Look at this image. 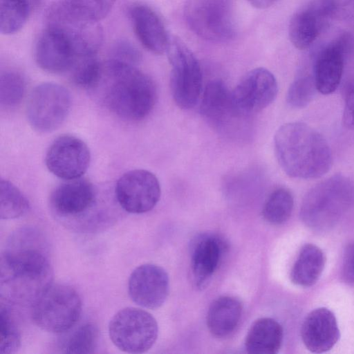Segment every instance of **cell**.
<instances>
[{"instance_id":"obj_1","label":"cell","mask_w":354,"mask_h":354,"mask_svg":"<svg viewBox=\"0 0 354 354\" xmlns=\"http://www.w3.org/2000/svg\"><path fill=\"white\" fill-rule=\"evenodd\" d=\"M1 294L7 301L31 303L52 283L44 237L31 228L15 232L1 256Z\"/></svg>"},{"instance_id":"obj_2","label":"cell","mask_w":354,"mask_h":354,"mask_svg":"<svg viewBox=\"0 0 354 354\" xmlns=\"http://www.w3.org/2000/svg\"><path fill=\"white\" fill-rule=\"evenodd\" d=\"M274 142L279 164L290 177L317 178L331 167L332 156L328 142L307 124H284L276 132Z\"/></svg>"},{"instance_id":"obj_3","label":"cell","mask_w":354,"mask_h":354,"mask_svg":"<svg viewBox=\"0 0 354 354\" xmlns=\"http://www.w3.org/2000/svg\"><path fill=\"white\" fill-rule=\"evenodd\" d=\"M101 81L105 83L104 99L106 106L122 118L142 120L156 104L154 82L136 65L110 59L104 68Z\"/></svg>"},{"instance_id":"obj_4","label":"cell","mask_w":354,"mask_h":354,"mask_svg":"<svg viewBox=\"0 0 354 354\" xmlns=\"http://www.w3.org/2000/svg\"><path fill=\"white\" fill-rule=\"evenodd\" d=\"M353 205V182L346 176L335 174L306 193L300 216L311 230L326 231L335 226Z\"/></svg>"},{"instance_id":"obj_5","label":"cell","mask_w":354,"mask_h":354,"mask_svg":"<svg viewBox=\"0 0 354 354\" xmlns=\"http://www.w3.org/2000/svg\"><path fill=\"white\" fill-rule=\"evenodd\" d=\"M82 308L81 298L73 288L51 283L32 304V317L41 329L62 333L76 324Z\"/></svg>"},{"instance_id":"obj_6","label":"cell","mask_w":354,"mask_h":354,"mask_svg":"<svg viewBox=\"0 0 354 354\" xmlns=\"http://www.w3.org/2000/svg\"><path fill=\"white\" fill-rule=\"evenodd\" d=\"M167 54L171 67L170 88L177 106L190 109L198 102L202 91L200 64L190 49L179 39H169Z\"/></svg>"},{"instance_id":"obj_7","label":"cell","mask_w":354,"mask_h":354,"mask_svg":"<svg viewBox=\"0 0 354 354\" xmlns=\"http://www.w3.org/2000/svg\"><path fill=\"white\" fill-rule=\"evenodd\" d=\"M155 318L142 309L128 307L119 310L109 326L110 339L120 350L142 353L154 344L158 337Z\"/></svg>"},{"instance_id":"obj_8","label":"cell","mask_w":354,"mask_h":354,"mask_svg":"<svg viewBox=\"0 0 354 354\" xmlns=\"http://www.w3.org/2000/svg\"><path fill=\"white\" fill-rule=\"evenodd\" d=\"M191 30L200 37L224 41L235 33V21L230 0H188L185 10Z\"/></svg>"},{"instance_id":"obj_9","label":"cell","mask_w":354,"mask_h":354,"mask_svg":"<svg viewBox=\"0 0 354 354\" xmlns=\"http://www.w3.org/2000/svg\"><path fill=\"white\" fill-rule=\"evenodd\" d=\"M71 105L68 91L62 85L45 82L31 92L27 118L31 127L41 133L57 129L66 118Z\"/></svg>"},{"instance_id":"obj_10","label":"cell","mask_w":354,"mask_h":354,"mask_svg":"<svg viewBox=\"0 0 354 354\" xmlns=\"http://www.w3.org/2000/svg\"><path fill=\"white\" fill-rule=\"evenodd\" d=\"M115 196L120 205L132 214L150 211L158 202L161 189L157 177L145 169L124 173L118 180Z\"/></svg>"},{"instance_id":"obj_11","label":"cell","mask_w":354,"mask_h":354,"mask_svg":"<svg viewBox=\"0 0 354 354\" xmlns=\"http://www.w3.org/2000/svg\"><path fill=\"white\" fill-rule=\"evenodd\" d=\"M278 91L274 75L264 68H257L245 74L232 93V101L239 115L258 113L269 106Z\"/></svg>"},{"instance_id":"obj_12","label":"cell","mask_w":354,"mask_h":354,"mask_svg":"<svg viewBox=\"0 0 354 354\" xmlns=\"http://www.w3.org/2000/svg\"><path fill=\"white\" fill-rule=\"evenodd\" d=\"M48 26L62 31L75 53V56L97 54L102 41L99 22L75 15L57 3L48 15Z\"/></svg>"},{"instance_id":"obj_13","label":"cell","mask_w":354,"mask_h":354,"mask_svg":"<svg viewBox=\"0 0 354 354\" xmlns=\"http://www.w3.org/2000/svg\"><path fill=\"white\" fill-rule=\"evenodd\" d=\"M336 18L335 0H312L292 17L288 35L299 50L309 48Z\"/></svg>"},{"instance_id":"obj_14","label":"cell","mask_w":354,"mask_h":354,"mask_svg":"<svg viewBox=\"0 0 354 354\" xmlns=\"http://www.w3.org/2000/svg\"><path fill=\"white\" fill-rule=\"evenodd\" d=\"M91 153L86 144L72 135H62L50 145L46 154L48 169L59 178H81L88 168Z\"/></svg>"},{"instance_id":"obj_15","label":"cell","mask_w":354,"mask_h":354,"mask_svg":"<svg viewBox=\"0 0 354 354\" xmlns=\"http://www.w3.org/2000/svg\"><path fill=\"white\" fill-rule=\"evenodd\" d=\"M354 49V38L343 34L318 53L313 68L317 90L324 94L333 93L342 80L346 55Z\"/></svg>"},{"instance_id":"obj_16","label":"cell","mask_w":354,"mask_h":354,"mask_svg":"<svg viewBox=\"0 0 354 354\" xmlns=\"http://www.w3.org/2000/svg\"><path fill=\"white\" fill-rule=\"evenodd\" d=\"M132 301L145 308L156 309L165 301L169 293V278L161 267L147 263L137 267L128 281Z\"/></svg>"},{"instance_id":"obj_17","label":"cell","mask_w":354,"mask_h":354,"mask_svg":"<svg viewBox=\"0 0 354 354\" xmlns=\"http://www.w3.org/2000/svg\"><path fill=\"white\" fill-rule=\"evenodd\" d=\"M75 57V50L66 35L48 26L35 46V59L39 68L51 73L68 72Z\"/></svg>"},{"instance_id":"obj_18","label":"cell","mask_w":354,"mask_h":354,"mask_svg":"<svg viewBox=\"0 0 354 354\" xmlns=\"http://www.w3.org/2000/svg\"><path fill=\"white\" fill-rule=\"evenodd\" d=\"M301 337L306 348L312 353H322L333 348L340 337L333 313L324 307L310 312L302 323Z\"/></svg>"},{"instance_id":"obj_19","label":"cell","mask_w":354,"mask_h":354,"mask_svg":"<svg viewBox=\"0 0 354 354\" xmlns=\"http://www.w3.org/2000/svg\"><path fill=\"white\" fill-rule=\"evenodd\" d=\"M96 201L93 185L87 179L65 180L51 194L53 209L62 216H76L90 209Z\"/></svg>"},{"instance_id":"obj_20","label":"cell","mask_w":354,"mask_h":354,"mask_svg":"<svg viewBox=\"0 0 354 354\" xmlns=\"http://www.w3.org/2000/svg\"><path fill=\"white\" fill-rule=\"evenodd\" d=\"M129 17L137 38L147 50L156 55L167 52L170 38L153 10L143 4L133 5L129 9Z\"/></svg>"},{"instance_id":"obj_21","label":"cell","mask_w":354,"mask_h":354,"mask_svg":"<svg viewBox=\"0 0 354 354\" xmlns=\"http://www.w3.org/2000/svg\"><path fill=\"white\" fill-rule=\"evenodd\" d=\"M201 113L209 121L220 125L233 114L238 115L232 101V93L223 82L213 80L206 85L202 95Z\"/></svg>"},{"instance_id":"obj_22","label":"cell","mask_w":354,"mask_h":354,"mask_svg":"<svg viewBox=\"0 0 354 354\" xmlns=\"http://www.w3.org/2000/svg\"><path fill=\"white\" fill-rule=\"evenodd\" d=\"M283 328L274 319L261 318L251 326L246 335L245 346L248 353L275 354L283 342Z\"/></svg>"},{"instance_id":"obj_23","label":"cell","mask_w":354,"mask_h":354,"mask_svg":"<svg viewBox=\"0 0 354 354\" xmlns=\"http://www.w3.org/2000/svg\"><path fill=\"white\" fill-rule=\"evenodd\" d=\"M242 313V305L236 298L221 297L210 306L207 317L209 331L216 337H224L237 326Z\"/></svg>"},{"instance_id":"obj_24","label":"cell","mask_w":354,"mask_h":354,"mask_svg":"<svg viewBox=\"0 0 354 354\" xmlns=\"http://www.w3.org/2000/svg\"><path fill=\"white\" fill-rule=\"evenodd\" d=\"M325 261L324 254L319 247L311 243L304 245L292 268V282L302 287L314 285L323 272Z\"/></svg>"},{"instance_id":"obj_25","label":"cell","mask_w":354,"mask_h":354,"mask_svg":"<svg viewBox=\"0 0 354 354\" xmlns=\"http://www.w3.org/2000/svg\"><path fill=\"white\" fill-rule=\"evenodd\" d=\"M221 254V244L215 237L205 236L196 242L192 255V266L194 277L199 283L203 284L214 272Z\"/></svg>"},{"instance_id":"obj_26","label":"cell","mask_w":354,"mask_h":354,"mask_svg":"<svg viewBox=\"0 0 354 354\" xmlns=\"http://www.w3.org/2000/svg\"><path fill=\"white\" fill-rule=\"evenodd\" d=\"M103 71L97 54H86L75 56L68 72L77 86L93 88L100 84Z\"/></svg>"},{"instance_id":"obj_27","label":"cell","mask_w":354,"mask_h":354,"mask_svg":"<svg viewBox=\"0 0 354 354\" xmlns=\"http://www.w3.org/2000/svg\"><path fill=\"white\" fill-rule=\"evenodd\" d=\"M32 5L29 0H0V32L10 35L27 22Z\"/></svg>"},{"instance_id":"obj_28","label":"cell","mask_w":354,"mask_h":354,"mask_svg":"<svg viewBox=\"0 0 354 354\" xmlns=\"http://www.w3.org/2000/svg\"><path fill=\"white\" fill-rule=\"evenodd\" d=\"M29 202L24 194L11 182L0 180V216L1 219H12L24 214Z\"/></svg>"},{"instance_id":"obj_29","label":"cell","mask_w":354,"mask_h":354,"mask_svg":"<svg viewBox=\"0 0 354 354\" xmlns=\"http://www.w3.org/2000/svg\"><path fill=\"white\" fill-rule=\"evenodd\" d=\"M293 205L294 201L290 192L285 188H278L267 198L263 208V216L271 224H282L290 218Z\"/></svg>"},{"instance_id":"obj_30","label":"cell","mask_w":354,"mask_h":354,"mask_svg":"<svg viewBox=\"0 0 354 354\" xmlns=\"http://www.w3.org/2000/svg\"><path fill=\"white\" fill-rule=\"evenodd\" d=\"M98 330L93 323H85L71 333L62 345L63 353L88 354L95 352Z\"/></svg>"},{"instance_id":"obj_31","label":"cell","mask_w":354,"mask_h":354,"mask_svg":"<svg viewBox=\"0 0 354 354\" xmlns=\"http://www.w3.org/2000/svg\"><path fill=\"white\" fill-rule=\"evenodd\" d=\"M116 0H59L58 3L83 18L99 22L112 9Z\"/></svg>"},{"instance_id":"obj_32","label":"cell","mask_w":354,"mask_h":354,"mask_svg":"<svg viewBox=\"0 0 354 354\" xmlns=\"http://www.w3.org/2000/svg\"><path fill=\"white\" fill-rule=\"evenodd\" d=\"M0 353H15L21 344L20 333L10 309L3 304L0 309Z\"/></svg>"},{"instance_id":"obj_33","label":"cell","mask_w":354,"mask_h":354,"mask_svg":"<svg viewBox=\"0 0 354 354\" xmlns=\"http://www.w3.org/2000/svg\"><path fill=\"white\" fill-rule=\"evenodd\" d=\"M25 80L16 71H7L0 77V102L6 107L15 106L21 101L25 93Z\"/></svg>"},{"instance_id":"obj_34","label":"cell","mask_w":354,"mask_h":354,"mask_svg":"<svg viewBox=\"0 0 354 354\" xmlns=\"http://www.w3.org/2000/svg\"><path fill=\"white\" fill-rule=\"evenodd\" d=\"M315 90L313 77H299L292 82L288 90L287 102L291 107L304 108L312 101Z\"/></svg>"},{"instance_id":"obj_35","label":"cell","mask_w":354,"mask_h":354,"mask_svg":"<svg viewBox=\"0 0 354 354\" xmlns=\"http://www.w3.org/2000/svg\"><path fill=\"white\" fill-rule=\"evenodd\" d=\"M112 57L118 61L136 65L140 60V53L130 43L120 41L117 43L112 53Z\"/></svg>"},{"instance_id":"obj_36","label":"cell","mask_w":354,"mask_h":354,"mask_svg":"<svg viewBox=\"0 0 354 354\" xmlns=\"http://www.w3.org/2000/svg\"><path fill=\"white\" fill-rule=\"evenodd\" d=\"M336 18L354 28V0H335Z\"/></svg>"},{"instance_id":"obj_37","label":"cell","mask_w":354,"mask_h":354,"mask_svg":"<svg viewBox=\"0 0 354 354\" xmlns=\"http://www.w3.org/2000/svg\"><path fill=\"white\" fill-rule=\"evenodd\" d=\"M344 125L354 129V80L347 87L343 114Z\"/></svg>"},{"instance_id":"obj_38","label":"cell","mask_w":354,"mask_h":354,"mask_svg":"<svg viewBox=\"0 0 354 354\" xmlns=\"http://www.w3.org/2000/svg\"><path fill=\"white\" fill-rule=\"evenodd\" d=\"M342 273L346 283L354 285V243L348 245L345 250Z\"/></svg>"},{"instance_id":"obj_39","label":"cell","mask_w":354,"mask_h":354,"mask_svg":"<svg viewBox=\"0 0 354 354\" xmlns=\"http://www.w3.org/2000/svg\"><path fill=\"white\" fill-rule=\"evenodd\" d=\"M252 6L259 9H265L271 6L276 0H247Z\"/></svg>"},{"instance_id":"obj_40","label":"cell","mask_w":354,"mask_h":354,"mask_svg":"<svg viewBox=\"0 0 354 354\" xmlns=\"http://www.w3.org/2000/svg\"><path fill=\"white\" fill-rule=\"evenodd\" d=\"M30 1V3H32V5L33 6L34 4H35L37 1V0H29Z\"/></svg>"}]
</instances>
